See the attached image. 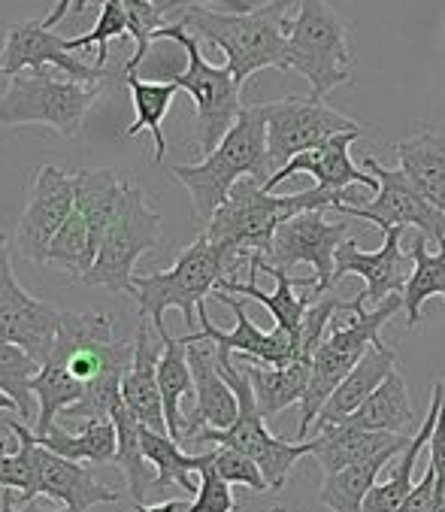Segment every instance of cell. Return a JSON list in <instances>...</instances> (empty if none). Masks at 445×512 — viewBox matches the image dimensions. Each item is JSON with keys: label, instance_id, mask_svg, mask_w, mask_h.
Listing matches in <instances>:
<instances>
[{"label": "cell", "instance_id": "obj_1", "mask_svg": "<svg viewBox=\"0 0 445 512\" xmlns=\"http://www.w3.org/2000/svg\"><path fill=\"white\" fill-rule=\"evenodd\" d=\"M340 203H346V194H330L318 185L297 194H273L255 179H240L203 234L228 264L231 279H237V267L249 264L252 255L267 258L279 225L300 213L337 210Z\"/></svg>", "mask_w": 445, "mask_h": 512}, {"label": "cell", "instance_id": "obj_2", "mask_svg": "<svg viewBox=\"0 0 445 512\" xmlns=\"http://www.w3.org/2000/svg\"><path fill=\"white\" fill-rule=\"evenodd\" d=\"M49 358H58L85 385V397L67 409L64 419L88 422L109 419L113 406L122 400V379L134 361V346L116 334L113 316L64 313Z\"/></svg>", "mask_w": 445, "mask_h": 512}, {"label": "cell", "instance_id": "obj_3", "mask_svg": "<svg viewBox=\"0 0 445 512\" xmlns=\"http://www.w3.org/2000/svg\"><path fill=\"white\" fill-rule=\"evenodd\" d=\"M297 0H270L252 13H218L188 7L176 22L197 40L225 52V64L243 88L258 70H288V10Z\"/></svg>", "mask_w": 445, "mask_h": 512}, {"label": "cell", "instance_id": "obj_4", "mask_svg": "<svg viewBox=\"0 0 445 512\" xmlns=\"http://www.w3.org/2000/svg\"><path fill=\"white\" fill-rule=\"evenodd\" d=\"M173 179H179L194 203V219L209 225L221 210L240 179H255L261 185L270 182L273 164L267 149V116L264 107H243L237 125L225 134L200 164H176Z\"/></svg>", "mask_w": 445, "mask_h": 512}, {"label": "cell", "instance_id": "obj_5", "mask_svg": "<svg viewBox=\"0 0 445 512\" xmlns=\"http://www.w3.org/2000/svg\"><path fill=\"white\" fill-rule=\"evenodd\" d=\"M346 310L352 313L349 325H333L327 331V340L318 346V352L312 355V370H309V388L300 400V428L297 437L303 440L309 434V428L318 422L324 403L333 397L343 385V379L355 370V364L376 346L382 343V328L403 313V297L394 294L379 306H367V294H355Z\"/></svg>", "mask_w": 445, "mask_h": 512}, {"label": "cell", "instance_id": "obj_6", "mask_svg": "<svg viewBox=\"0 0 445 512\" xmlns=\"http://www.w3.org/2000/svg\"><path fill=\"white\" fill-rule=\"evenodd\" d=\"M225 279H231L228 264L221 261V255L206 240V234H200L188 249L179 252V258L170 270L134 276V288H137L134 297L140 306V319H149L158 334L167 328L164 313L179 310L188 334H194L197 310Z\"/></svg>", "mask_w": 445, "mask_h": 512}, {"label": "cell", "instance_id": "obj_7", "mask_svg": "<svg viewBox=\"0 0 445 512\" xmlns=\"http://www.w3.org/2000/svg\"><path fill=\"white\" fill-rule=\"evenodd\" d=\"M288 70H297L318 100L352 82L349 25L324 0H297V16L288 25Z\"/></svg>", "mask_w": 445, "mask_h": 512}, {"label": "cell", "instance_id": "obj_8", "mask_svg": "<svg viewBox=\"0 0 445 512\" xmlns=\"http://www.w3.org/2000/svg\"><path fill=\"white\" fill-rule=\"evenodd\" d=\"M158 40L179 43L182 52H185V67L176 70L170 76V82H176L194 100V113H197V119H194V140H197V149L206 158L221 140H225V134L237 125V119L243 113L240 85H237L234 73L228 70V64L215 67V64H209L203 58L200 40L191 37L179 22L164 25L155 34V43Z\"/></svg>", "mask_w": 445, "mask_h": 512}, {"label": "cell", "instance_id": "obj_9", "mask_svg": "<svg viewBox=\"0 0 445 512\" xmlns=\"http://www.w3.org/2000/svg\"><path fill=\"white\" fill-rule=\"evenodd\" d=\"M215 358H218L221 376L228 379V385L234 388V394H237V400H240V416H237V422H234L231 428H225V431L203 428L191 443H215V446H228V449H237V452L249 455V458L261 467V473H264L270 491H282L285 482H288L291 467H294L300 458L312 455L315 440L288 443V440H282V437H273V434L267 431V419L261 416L258 400H255V391H252V382H249V376L243 373V367H237V364L231 361V355L218 352V349H215Z\"/></svg>", "mask_w": 445, "mask_h": 512}, {"label": "cell", "instance_id": "obj_10", "mask_svg": "<svg viewBox=\"0 0 445 512\" xmlns=\"http://www.w3.org/2000/svg\"><path fill=\"white\" fill-rule=\"evenodd\" d=\"M103 85H85L76 79H58L49 70H25L10 76L0 94V128L46 125L64 140L82 134L91 107Z\"/></svg>", "mask_w": 445, "mask_h": 512}, {"label": "cell", "instance_id": "obj_11", "mask_svg": "<svg viewBox=\"0 0 445 512\" xmlns=\"http://www.w3.org/2000/svg\"><path fill=\"white\" fill-rule=\"evenodd\" d=\"M161 246V213H155L146 200V191L131 185L125 188L122 207L109 225L94 267L85 273L82 285L106 288L113 294L134 297V264Z\"/></svg>", "mask_w": 445, "mask_h": 512}, {"label": "cell", "instance_id": "obj_12", "mask_svg": "<svg viewBox=\"0 0 445 512\" xmlns=\"http://www.w3.org/2000/svg\"><path fill=\"white\" fill-rule=\"evenodd\" d=\"M352 240L349 237V219L330 225L321 210L315 213H300L279 225L273 246L267 258L252 255L249 258V273H258V267H273V270H291L297 264H309L315 273L312 279V294L321 297L324 291L333 288V267H337V252L340 246Z\"/></svg>", "mask_w": 445, "mask_h": 512}, {"label": "cell", "instance_id": "obj_13", "mask_svg": "<svg viewBox=\"0 0 445 512\" xmlns=\"http://www.w3.org/2000/svg\"><path fill=\"white\" fill-rule=\"evenodd\" d=\"M364 170L373 173L379 179V191L373 200L367 203H340L333 213H343L346 219H364L373 222L376 228H382V234L388 228H418V234H424L433 243H445V213L436 210L433 203L406 179V173L388 170L379 164V158L364 155Z\"/></svg>", "mask_w": 445, "mask_h": 512}, {"label": "cell", "instance_id": "obj_14", "mask_svg": "<svg viewBox=\"0 0 445 512\" xmlns=\"http://www.w3.org/2000/svg\"><path fill=\"white\" fill-rule=\"evenodd\" d=\"M261 107L267 116V149L273 173H279L291 158L324 146L330 137L364 131L355 119L330 110L318 97H285Z\"/></svg>", "mask_w": 445, "mask_h": 512}, {"label": "cell", "instance_id": "obj_15", "mask_svg": "<svg viewBox=\"0 0 445 512\" xmlns=\"http://www.w3.org/2000/svg\"><path fill=\"white\" fill-rule=\"evenodd\" d=\"M64 313L58 306L31 297L16 273L10 252L0 258V340H7L28 352V358L43 367L55 349Z\"/></svg>", "mask_w": 445, "mask_h": 512}, {"label": "cell", "instance_id": "obj_16", "mask_svg": "<svg viewBox=\"0 0 445 512\" xmlns=\"http://www.w3.org/2000/svg\"><path fill=\"white\" fill-rule=\"evenodd\" d=\"M73 213V173L43 164L28 188L25 210L16 225L19 252L31 264H46L49 246Z\"/></svg>", "mask_w": 445, "mask_h": 512}, {"label": "cell", "instance_id": "obj_17", "mask_svg": "<svg viewBox=\"0 0 445 512\" xmlns=\"http://www.w3.org/2000/svg\"><path fill=\"white\" fill-rule=\"evenodd\" d=\"M221 303L231 306L234 316H237V325L234 331H221L212 325L209 313H206V303L197 310V322H200V331L197 334H185L188 343H215L218 352L225 355H234L240 352L249 364H261V367H288L294 361H300V352H297V343L291 334H285L282 328H273V331H261L249 313H246V303L237 300L234 294L228 291H212Z\"/></svg>", "mask_w": 445, "mask_h": 512}, {"label": "cell", "instance_id": "obj_18", "mask_svg": "<svg viewBox=\"0 0 445 512\" xmlns=\"http://www.w3.org/2000/svg\"><path fill=\"white\" fill-rule=\"evenodd\" d=\"M7 428L16 434V437H25L28 446H31V464H34V473H37V488L43 497H52L58 503H64L67 512H88L91 506H100V503H119L122 494L106 488L88 467L76 464V461H67L49 449H43L34 437V431L19 422V419H7Z\"/></svg>", "mask_w": 445, "mask_h": 512}, {"label": "cell", "instance_id": "obj_19", "mask_svg": "<svg viewBox=\"0 0 445 512\" xmlns=\"http://www.w3.org/2000/svg\"><path fill=\"white\" fill-rule=\"evenodd\" d=\"M55 67L67 73V79L85 82V85H103L106 67H91L76 58V52L67 49V40L55 31L43 28V22H19L4 37V52H0V73L16 76L25 70H46Z\"/></svg>", "mask_w": 445, "mask_h": 512}, {"label": "cell", "instance_id": "obj_20", "mask_svg": "<svg viewBox=\"0 0 445 512\" xmlns=\"http://www.w3.org/2000/svg\"><path fill=\"white\" fill-rule=\"evenodd\" d=\"M403 240V228H388L385 231V243L379 252H361L355 240H346L337 252V267H333V285H337L343 276H361L367 282L364 294H367V306L385 303L394 294H403L409 276H412V255H406L400 249Z\"/></svg>", "mask_w": 445, "mask_h": 512}, {"label": "cell", "instance_id": "obj_21", "mask_svg": "<svg viewBox=\"0 0 445 512\" xmlns=\"http://www.w3.org/2000/svg\"><path fill=\"white\" fill-rule=\"evenodd\" d=\"M188 364L194 373V409L185 416V431L182 443H191L203 428L225 431L237 422L240 416V400L228 379L218 370L215 349L203 343H188Z\"/></svg>", "mask_w": 445, "mask_h": 512}, {"label": "cell", "instance_id": "obj_22", "mask_svg": "<svg viewBox=\"0 0 445 512\" xmlns=\"http://www.w3.org/2000/svg\"><path fill=\"white\" fill-rule=\"evenodd\" d=\"M364 131H355V134H337L330 137L324 146L312 149V152H303L297 158H291L279 173L270 176V182L264 185L267 191L279 188L285 179H291L294 173H309L315 179V185L321 191H330V194H346L352 185H364L370 191H379V179L367 170H361L352 155H349V146L361 137Z\"/></svg>", "mask_w": 445, "mask_h": 512}, {"label": "cell", "instance_id": "obj_23", "mask_svg": "<svg viewBox=\"0 0 445 512\" xmlns=\"http://www.w3.org/2000/svg\"><path fill=\"white\" fill-rule=\"evenodd\" d=\"M297 279L285 270H273V267H258V273H249V282L240 279H225L215 291H228V294H243L258 300L261 306H267V313L273 316L276 328H282L285 334L294 337L297 352H300V334H303V322L309 306L318 300L312 291L297 297L294 291Z\"/></svg>", "mask_w": 445, "mask_h": 512}, {"label": "cell", "instance_id": "obj_24", "mask_svg": "<svg viewBox=\"0 0 445 512\" xmlns=\"http://www.w3.org/2000/svg\"><path fill=\"white\" fill-rule=\"evenodd\" d=\"M152 331H155L152 322L140 319V328L134 337V361L122 379V400L137 416L140 425H146L158 434H170L167 416H164V397H161V385H158L161 352L152 346Z\"/></svg>", "mask_w": 445, "mask_h": 512}, {"label": "cell", "instance_id": "obj_25", "mask_svg": "<svg viewBox=\"0 0 445 512\" xmlns=\"http://www.w3.org/2000/svg\"><path fill=\"white\" fill-rule=\"evenodd\" d=\"M315 449L312 458L321 467L324 476L340 473L346 467L364 464L376 455H382L391 446H403L409 443L415 434H385V431H361V428H349V425H324L315 428Z\"/></svg>", "mask_w": 445, "mask_h": 512}, {"label": "cell", "instance_id": "obj_26", "mask_svg": "<svg viewBox=\"0 0 445 512\" xmlns=\"http://www.w3.org/2000/svg\"><path fill=\"white\" fill-rule=\"evenodd\" d=\"M397 370V352L388 349L385 343H376L358 364L355 370L343 379V385L333 391V397L324 403L321 416L315 422V428H324V425H343L352 413L373 397V391Z\"/></svg>", "mask_w": 445, "mask_h": 512}, {"label": "cell", "instance_id": "obj_27", "mask_svg": "<svg viewBox=\"0 0 445 512\" xmlns=\"http://www.w3.org/2000/svg\"><path fill=\"white\" fill-rule=\"evenodd\" d=\"M128 182L116 170H76L73 173V207L85 219L94 249L100 252V243L113 225Z\"/></svg>", "mask_w": 445, "mask_h": 512}, {"label": "cell", "instance_id": "obj_28", "mask_svg": "<svg viewBox=\"0 0 445 512\" xmlns=\"http://www.w3.org/2000/svg\"><path fill=\"white\" fill-rule=\"evenodd\" d=\"M442 397H445V382H436L433 385V397H430V406H427V416L418 428V434L409 440V446L400 452V461L394 464L388 482H379L367 500H364V512H397L400 503L409 497V491L418 485L415 482V464H418V455L421 449L430 443V434H433V425L439 419V409H442Z\"/></svg>", "mask_w": 445, "mask_h": 512}, {"label": "cell", "instance_id": "obj_29", "mask_svg": "<svg viewBox=\"0 0 445 512\" xmlns=\"http://www.w3.org/2000/svg\"><path fill=\"white\" fill-rule=\"evenodd\" d=\"M400 170L406 179L445 213V137L436 131H421L394 143Z\"/></svg>", "mask_w": 445, "mask_h": 512}, {"label": "cell", "instance_id": "obj_30", "mask_svg": "<svg viewBox=\"0 0 445 512\" xmlns=\"http://www.w3.org/2000/svg\"><path fill=\"white\" fill-rule=\"evenodd\" d=\"M161 340V361H158V385L164 397V416H167V431L176 443H182L185 431V416H182V400L194 394V373L188 364V340L173 337L167 328L155 334Z\"/></svg>", "mask_w": 445, "mask_h": 512}, {"label": "cell", "instance_id": "obj_31", "mask_svg": "<svg viewBox=\"0 0 445 512\" xmlns=\"http://www.w3.org/2000/svg\"><path fill=\"white\" fill-rule=\"evenodd\" d=\"M37 437V434H34ZM37 443L67 461H88V464H113L116 461V425L113 419H88L79 425V431H67L61 425H52L49 434L37 437Z\"/></svg>", "mask_w": 445, "mask_h": 512}, {"label": "cell", "instance_id": "obj_32", "mask_svg": "<svg viewBox=\"0 0 445 512\" xmlns=\"http://www.w3.org/2000/svg\"><path fill=\"white\" fill-rule=\"evenodd\" d=\"M409 443L403 446H391L385 449L382 455L364 461V464H355V467H346L340 473H330L324 476L321 488H318V503L327 506L330 512H364V500L367 494L379 485V473L388 467V461L394 455H400Z\"/></svg>", "mask_w": 445, "mask_h": 512}, {"label": "cell", "instance_id": "obj_33", "mask_svg": "<svg viewBox=\"0 0 445 512\" xmlns=\"http://www.w3.org/2000/svg\"><path fill=\"white\" fill-rule=\"evenodd\" d=\"M343 425L361 428V431H385V434H412L415 428V413L409 403V388L406 379L394 370L376 391L373 397L352 413Z\"/></svg>", "mask_w": 445, "mask_h": 512}, {"label": "cell", "instance_id": "obj_34", "mask_svg": "<svg viewBox=\"0 0 445 512\" xmlns=\"http://www.w3.org/2000/svg\"><path fill=\"white\" fill-rule=\"evenodd\" d=\"M309 370H312V361H294L288 367H261V364L243 367L264 419H273L282 409L303 400L309 388Z\"/></svg>", "mask_w": 445, "mask_h": 512}, {"label": "cell", "instance_id": "obj_35", "mask_svg": "<svg viewBox=\"0 0 445 512\" xmlns=\"http://www.w3.org/2000/svg\"><path fill=\"white\" fill-rule=\"evenodd\" d=\"M125 85L131 88L134 100V125L125 131L128 137H137L140 131H149L155 140V164H164L167 155V137H164V119L170 113V104L179 91L176 82H158V79H140L137 73H125Z\"/></svg>", "mask_w": 445, "mask_h": 512}, {"label": "cell", "instance_id": "obj_36", "mask_svg": "<svg viewBox=\"0 0 445 512\" xmlns=\"http://www.w3.org/2000/svg\"><path fill=\"white\" fill-rule=\"evenodd\" d=\"M109 419H113V425H116V440H119L116 464L122 467V473L128 479L131 500L134 503H146V494L155 485V473L149 470L152 464L146 461V452H143V425L137 422V416L125 406V400H119L113 406Z\"/></svg>", "mask_w": 445, "mask_h": 512}, {"label": "cell", "instance_id": "obj_37", "mask_svg": "<svg viewBox=\"0 0 445 512\" xmlns=\"http://www.w3.org/2000/svg\"><path fill=\"white\" fill-rule=\"evenodd\" d=\"M31 388H34V397L40 403V416L34 422V434L37 437L49 434L55 419L64 416L70 406H76L85 397V385L58 358H49L40 367V373L34 376Z\"/></svg>", "mask_w": 445, "mask_h": 512}, {"label": "cell", "instance_id": "obj_38", "mask_svg": "<svg viewBox=\"0 0 445 512\" xmlns=\"http://www.w3.org/2000/svg\"><path fill=\"white\" fill-rule=\"evenodd\" d=\"M412 276L403 288V316L409 328H418L421 322V310L430 297H442L445 300V243L439 246L436 255L427 252V237L418 234L412 243Z\"/></svg>", "mask_w": 445, "mask_h": 512}, {"label": "cell", "instance_id": "obj_39", "mask_svg": "<svg viewBox=\"0 0 445 512\" xmlns=\"http://www.w3.org/2000/svg\"><path fill=\"white\" fill-rule=\"evenodd\" d=\"M143 452H146V461L155 467L152 491H164V488L176 485L188 494H197L194 473L203 464L200 455H185L182 446L170 434H158L146 425H143Z\"/></svg>", "mask_w": 445, "mask_h": 512}, {"label": "cell", "instance_id": "obj_40", "mask_svg": "<svg viewBox=\"0 0 445 512\" xmlns=\"http://www.w3.org/2000/svg\"><path fill=\"white\" fill-rule=\"evenodd\" d=\"M94 261H97V249L91 243L88 225H85V219L73 207L70 219L64 222V228L58 231V237L49 246L46 264L55 267V270H61V273H67L70 279L82 282L85 273L94 267Z\"/></svg>", "mask_w": 445, "mask_h": 512}, {"label": "cell", "instance_id": "obj_41", "mask_svg": "<svg viewBox=\"0 0 445 512\" xmlns=\"http://www.w3.org/2000/svg\"><path fill=\"white\" fill-rule=\"evenodd\" d=\"M37 373H40V367L28 358L25 349L0 340V391L16 400L22 422L34 419V388H31V382Z\"/></svg>", "mask_w": 445, "mask_h": 512}, {"label": "cell", "instance_id": "obj_42", "mask_svg": "<svg viewBox=\"0 0 445 512\" xmlns=\"http://www.w3.org/2000/svg\"><path fill=\"white\" fill-rule=\"evenodd\" d=\"M128 34H131V31H128L125 4H122V0H103V4H100V16H97V25H94L88 34L67 40V49H70V52H79V49L97 46V61H94V67L103 70V64H106V58H109V43H113V40H122V37H128Z\"/></svg>", "mask_w": 445, "mask_h": 512}, {"label": "cell", "instance_id": "obj_43", "mask_svg": "<svg viewBox=\"0 0 445 512\" xmlns=\"http://www.w3.org/2000/svg\"><path fill=\"white\" fill-rule=\"evenodd\" d=\"M16 440H19L16 452H10L7 443H0V488L19 491L22 503H34L40 497V488H37V473L31 464V446L25 437H16Z\"/></svg>", "mask_w": 445, "mask_h": 512}, {"label": "cell", "instance_id": "obj_44", "mask_svg": "<svg viewBox=\"0 0 445 512\" xmlns=\"http://www.w3.org/2000/svg\"><path fill=\"white\" fill-rule=\"evenodd\" d=\"M209 464H212V470H215L221 479L231 482V485H246V488H252V491H270V485H267L261 467H258L249 455H243V452H237V449H228V446L212 449V452H209Z\"/></svg>", "mask_w": 445, "mask_h": 512}, {"label": "cell", "instance_id": "obj_45", "mask_svg": "<svg viewBox=\"0 0 445 512\" xmlns=\"http://www.w3.org/2000/svg\"><path fill=\"white\" fill-rule=\"evenodd\" d=\"M200 458H203V464H200V470H197L200 485H197L191 512H234V509H237V500H234L231 482H225V479H221V476L212 470L209 452H203Z\"/></svg>", "mask_w": 445, "mask_h": 512}, {"label": "cell", "instance_id": "obj_46", "mask_svg": "<svg viewBox=\"0 0 445 512\" xmlns=\"http://www.w3.org/2000/svg\"><path fill=\"white\" fill-rule=\"evenodd\" d=\"M433 503H436V473L427 464L424 476L418 479V485L409 491V497L400 503L397 512H433Z\"/></svg>", "mask_w": 445, "mask_h": 512}, {"label": "cell", "instance_id": "obj_47", "mask_svg": "<svg viewBox=\"0 0 445 512\" xmlns=\"http://www.w3.org/2000/svg\"><path fill=\"white\" fill-rule=\"evenodd\" d=\"M427 449H430V467L436 473V488H445V397H442V409H439V419L433 425Z\"/></svg>", "mask_w": 445, "mask_h": 512}, {"label": "cell", "instance_id": "obj_48", "mask_svg": "<svg viewBox=\"0 0 445 512\" xmlns=\"http://www.w3.org/2000/svg\"><path fill=\"white\" fill-rule=\"evenodd\" d=\"M188 7H209L218 13H252V0H188Z\"/></svg>", "mask_w": 445, "mask_h": 512}, {"label": "cell", "instance_id": "obj_49", "mask_svg": "<svg viewBox=\"0 0 445 512\" xmlns=\"http://www.w3.org/2000/svg\"><path fill=\"white\" fill-rule=\"evenodd\" d=\"M0 512H67V509H43V506H37V500L16 506V491L4 488V494H0Z\"/></svg>", "mask_w": 445, "mask_h": 512}, {"label": "cell", "instance_id": "obj_50", "mask_svg": "<svg viewBox=\"0 0 445 512\" xmlns=\"http://www.w3.org/2000/svg\"><path fill=\"white\" fill-rule=\"evenodd\" d=\"M137 512H191V506L179 497L173 500H164V503H155V506H146V503H134Z\"/></svg>", "mask_w": 445, "mask_h": 512}, {"label": "cell", "instance_id": "obj_51", "mask_svg": "<svg viewBox=\"0 0 445 512\" xmlns=\"http://www.w3.org/2000/svg\"><path fill=\"white\" fill-rule=\"evenodd\" d=\"M73 4H76V0H58V4L52 7V13L43 19V28H49V31H52L58 22H64V19H67V13L73 10Z\"/></svg>", "mask_w": 445, "mask_h": 512}, {"label": "cell", "instance_id": "obj_52", "mask_svg": "<svg viewBox=\"0 0 445 512\" xmlns=\"http://www.w3.org/2000/svg\"><path fill=\"white\" fill-rule=\"evenodd\" d=\"M0 409H4V413H19L16 400H13V397H7L4 391H0Z\"/></svg>", "mask_w": 445, "mask_h": 512}, {"label": "cell", "instance_id": "obj_53", "mask_svg": "<svg viewBox=\"0 0 445 512\" xmlns=\"http://www.w3.org/2000/svg\"><path fill=\"white\" fill-rule=\"evenodd\" d=\"M433 512H445V488H436V503Z\"/></svg>", "mask_w": 445, "mask_h": 512}, {"label": "cell", "instance_id": "obj_54", "mask_svg": "<svg viewBox=\"0 0 445 512\" xmlns=\"http://www.w3.org/2000/svg\"><path fill=\"white\" fill-rule=\"evenodd\" d=\"M88 4H91V0H76V4H73V13H85Z\"/></svg>", "mask_w": 445, "mask_h": 512}, {"label": "cell", "instance_id": "obj_55", "mask_svg": "<svg viewBox=\"0 0 445 512\" xmlns=\"http://www.w3.org/2000/svg\"><path fill=\"white\" fill-rule=\"evenodd\" d=\"M10 249H7V234H0V258H4Z\"/></svg>", "mask_w": 445, "mask_h": 512}, {"label": "cell", "instance_id": "obj_56", "mask_svg": "<svg viewBox=\"0 0 445 512\" xmlns=\"http://www.w3.org/2000/svg\"><path fill=\"white\" fill-rule=\"evenodd\" d=\"M273 512H285V509H282V506H276V509H273Z\"/></svg>", "mask_w": 445, "mask_h": 512}]
</instances>
